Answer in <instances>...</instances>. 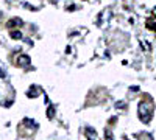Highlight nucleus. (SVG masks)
<instances>
[{"instance_id":"nucleus-1","label":"nucleus","mask_w":156,"mask_h":140,"mask_svg":"<svg viewBox=\"0 0 156 140\" xmlns=\"http://www.w3.org/2000/svg\"><path fill=\"white\" fill-rule=\"evenodd\" d=\"M19 62H20L22 66H28L30 64V59H28V56H20L19 58Z\"/></svg>"},{"instance_id":"nucleus-2","label":"nucleus","mask_w":156,"mask_h":140,"mask_svg":"<svg viewBox=\"0 0 156 140\" xmlns=\"http://www.w3.org/2000/svg\"><path fill=\"white\" fill-rule=\"evenodd\" d=\"M11 36H12V39H20V37H22L20 33H11Z\"/></svg>"},{"instance_id":"nucleus-3","label":"nucleus","mask_w":156,"mask_h":140,"mask_svg":"<svg viewBox=\"0 0 156 140\" xmlns=\"http://www.w3.org/2000/svg\"><path fill=\"white\" fill-rule=\"evenodd\" d=\"M48 117H50V118H51V117H53V109H51V108L48 109Z\"/></svg>"}]
</instances>
